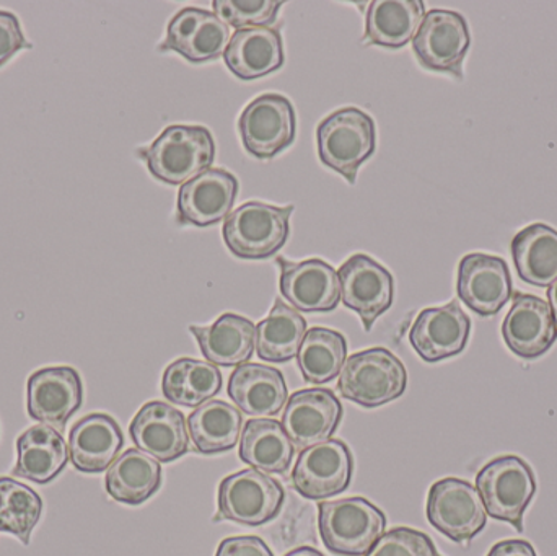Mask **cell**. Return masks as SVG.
<instances>
[{
  "label": "cell",
  "instance_id": "1",
  "mask_svg": "<svg viewBox=\"0 0 557 556\" xmlns=\"http://www.w3.org/2000/svg\"><path fill=\"white\" fill-rule=\"evenodd\" d=\"M136 153L146 162L153 178L166 185L183 186L211 170L215 143L208 127L173 124L149 147H140Z\"/></svg>",
  "mask_w": 557,
  "mask_h": 556
},
{
  "label": "cell",
  "instance_id": "2",
  "mask_svg": "<svg viewBox=\"0 0 557 556\" xmlns=\"http://www.w3.org/2000/svg\"><path fill=\"white\" fill-rule=\"evenodd\" d=\"M317 146L323 165L354 185L360 165L375 152V121L359 108H341L321 121Z\"/></svg>",
  "mask_w": 557,
  "mask_h": 556
},
{
  "label": "cell",
  "instance_id": "3",
  "mask_svg": "<svg viewBox=\"0 0 557 556\" xmlns=\"http://www.w3.org/2000/svg\"><path fill=\"white\" fill-rule=\"evenodd\" d=\"M408 387L405 365L385 348L356 353L344 362L337 391L362 408H376L401 397Z\"/></svg>",
  "mask_w": 557,
  "mask_h": 556
},
{
  "label": "cell",
  "instance_id": "4",
  "mask_svg": "<svg viewBox=\"0 0 557 556\" xmlns=\"http://www.w3.org/2000/svg\"><path fill=\"white\" fill-rule=\"evenodd\" d=\"M294 206L248 201L225 219L222 235L228 250L242 260H267L274 257L290 235Z\"/></svg>",
  "mask_w": 557,
  "mask_h": 556
},
{
  "label": "cell",
  "instance_id": "5",
  "mask_svg": "<svg viewBox=\"0 0 557 556\" xmlns=\"http://www.w3.org/2000/svg\"><path fill=\"white\" fill-rule=\"evenodd\" d=\"M386 518L366 498L318 505V529L324 547L341 556L366 555L385 534Z\"/></svg>",
  "mask_w": 557,
  "mask_h": 556
},
{
  "label": "cell",
  "instance_id": "6",
  "mask_svg": "<svg viewBox=\"0 0 557 556\" xmlns=\"http://www.w3.org/2000/svg\"><path fill=\"white\" fill-rule=\"evenodd\" d=\"M476 490L491 518L523 532V515L536 493L532 467L517 456L497 457L481 469Z\"/></svg>",
  "mask_w": 557,
  "mask_h": 556
},
{
  "label": "cell",
  "instance_id": "7",
  "mask_svg": "<svg viewBox=\"0 0 557 556\" xmlns=\"http://www.w3.org/2000/svg\"><path fill=\"white\" fill-rule=\"evenodd\" d=\"M284 499V489L276 479L257 469L240 470L225 477L219 485V512L214 521L258 528L277 518Z\"/></svg>",
  "mask_w": 557,
  "mask_h": 556
},
{
  "label": "cell",
  "instance_id": "8",
  "mask_svg": "<svg viewBox=\"0 0 557 556\" xmlns=\"http://www.w3.org/2000/svg\"><path fill=\"white\" fill-rule=\"evenodd\" d=\"M425 512L432 528L457 544H468L486 528L487 511L480 492L465 480L435 482L429 490Z\"/></svg>",
  "mask_w": 557,
  "mask_h": 556
},
{
  "label": "cell",
  "instance_id": "9",
  "mask_svg": "<svg viewBox=\"0 0 557 556\" xmlns=\"http://www.w3.org/2000/svg\"><path fill=\"white\" fill-rule=\"evenodd\" d=\"M297 131L295 108L288 98L264 94L247 104L238 120L245 149L260 160H270L294 144Z\"/></svg>",
  "mask_w": 557,
  "mask_h": 556
},
{
  "label": "cell",
  "instance_id": "10",
  "mask_svg": "<svg viewBox=\"0 0 557 556\" xmlns=\"http://www.w3.org/2000/svg\"><path fill=\"white\" fill-rule=\"evenodd\" d=\"M354 457L339 440H327L304 449L292 470V485L307 499H327L349 489Z\"/></svg>",
  "mask_w": 557,
  "mask_h": 556
},
{
  "label": "cell",
  "instance_id": "11",
  "mask_svg": "<svg viewBox=\"0 0 557 556\" xmlns=\"http://www.w3.org/2000/svg\"><path fill=\"white\" fill-rule=\"evenodd\" d=\"M341 300L362 320L366 332L395 300V280L383 264L363 254H356L341 264Z\"/></svg>",
  "mask_w": 557,
  "mask_h": 556
},
{
  "label": "cell",
  "instance_id": "12",
  "mask_svg": "<svg viewBox=\"0 0 557 556\" xmlns=\"http://www.w3.org/2000/svg\"><path fill=\"white\" fill-rule=\"evenodd\" d=\"M471 36L467 20L454 10L434 9L425 13L412 49L419 62L429 71L461 75Z\"/></svg>",
  "mask_w": 557,
  "mask_h": 556
},
{
  "label": "cell",
  "instance_id": "13",
  "mask_svg": "<svg viewBox=\"0 0 557 556\" xmlns=\"http://www.w3.org/2000/svg\"><path fill=\"white\" fill-rule=\"evenodd\" d=\"M84 404V384L71 366L42 368L29 375L26 408L32 420L62 430Z\"/></svg>",
  "mask_w": 557,
  "mask_h": 556
},
{
  "label": "cell",
  "instance_id": "14",
  "mask_svg": "<svg viewBox=\"0 0 557 556\" xmlns=\"http://www.w3.org/2000/svg\"><path fill=\"white\" fill-rule=\"evenodd\" d=\"M231 38V26L214 12L186 7L169 23L166 38L160 49L178 52L186 61L201 64L224 55Z\"/></svg>",
  "mask_w": 557,
  "mask_h": 556
},
{
  "label": "cell",
  "instance_id": "15",
  "mask_svg": "<svg viewBox=\"0 0 557 556\" xmlns=\"http://www.w3.org/2000/svg\"><path fill=\"white\" fill-rule=\"evenodd\" d=\"M343 405L327 388H305L288 398L282 428L298 449L330 440L343 420Z\"/></svg>",
  "mask_w": 557,
  "mask_h": 556
},
{
  "label": "cell",
  "instance_id": "16",
  "mask_svg": "<svg viewBox=\"0 0 557 556\" xmlns=\"http://www.w3.org/2000/svg\"><path fill=\"white\" fill-rule=\"evenodd\" d=\"M277 264L281 268L278 289L294 309L305 313H324L333 312L339 306V276L326 261L310 258L292 263L285 258H277Z\"/></svg>",
  "mask_w": 557,
  "mask_h": 556
},
{
  "label": "cell",
  "instance_id": "17",
  "mask_svg": "<svg viewBox=\"0 0 557 556\" xmlns=\"http://www.w3.org/2000/svg\"><path fill=\"white\" fill-rule=\"evenodd\" d=\"M470 333V317L451 300L447 306L422 310L412 323L409 343L422 361L438 362L463 353Z\"/></svg>",
  "mask_w": 557,
  "mask_h": 556
},
{
  "label": "cell",
  "instance_id": "18",
  "mask_svg": "<svg viewBox=\"0 0 557 556\" xmlns=\"http://www.w3.org/2000/svg\"><path fill=\"white\" fill-rule=\"evenodd\" d=\"M457 293L478 316H496L512 297L509 267L494 255H467L458 267Z\"/></svg>",
  "mask_w": 557,
  "mask_h": 556
},
{
  "label": "cell",
  "instance_id": "19",
  "mask_svg": "<svg viewBox=\"0 0 557 556\" xmlns=\"http://www.w3.org/2000/svg\"><path fill=\"white\" fill-rule=\"evenodd\" d=\"M129 434L139 450L162 464L175 462L189 450L185 415L163 401L144 405L131 421Z\"/></svg>",
  "mask_w": 557,
  "mask_h": 556
},
{
  "label": "cell",
  "instance_id": "20",
  "mask_svg": "<svg viewBox=\"0 0 557 556\" xmlns=\"http://www.w3.org/2000/svg\"><path fill=\"white\" fill-rule=\"evenodd\" d=\"M237 176L224 169H211L180 188L178 222L209 227L227 219L238 196Z\"/></svg>",
  "mask_w": 557,
  "mask_h": 556
},
{
  "label": "cell",
  "instance_id": "21",
  "mask_svg": "<svg viewBox=\"0 0 557 556\" xmlns=\"http://www.w3.org/2000/svg\"><path fill=\"white\" fill-rule=\"evenodd\" d=\"M503 336L513 355L536 359L552 349L557 325L552 306L532 294H516L512 309L503 323Z\"/></svg>",
  "mask_w": 557,
  "mask_h": 556
},
{
  "label": "cell",
  "instance_id": "22",
  "mask_svg": "<svg viewBox=\"0 0 557 556\" xmlns=\"http://www.w3.org/2000/svg\"><path fill=\"white\" fill-rule=\"evenodd\" d=\"M123 446V431L117 421L107 413L87 415L69 433L72 466L88 475H97L110 469Z\"/></svg>",
  "mask_w": 557,
  "mask_h": 556
},
{
  "label": "cell",
  "instance_id": "23",
  "mask_svg": "<svg viewBox=\"0 0 557 556\" xmlns=\"http://www.w3.org/2000/svg\"><path fill=\"white\" fill-rule=\"evenodd\" d=\"M227 394L238 410L258 420L276 417L288 398L282 372L257 362L238 366L232 372Z\"/></svg>",
  "mask_w": 557,
  "mask_h": 556
},
{
  "label": "cell",
  "instance_id": "24",
  "mask_svg": "<svg viewBox=\"0 0 557 556\" xmlns=\"http://www.w3.org/2000/svg\"><path fill=\"white\" fill-rule=\"evenodd\" d=\"M202 356L221 368L247 365L257 348V326L247 317L224 313L209 326H189Z\"/></svg>",
  "mask_w": 557,
  "mask_h": 556
},
{
  "label": "cell",
  "instance_id": "25",
  "mask_svg": "<svg viewBox=\"0 0 557 556\" xmlns=\"http://www.w3.org/2000/svg\"><path fill=\"white\" fill-rule=\"evenodd\" d=\"M64 436L48 424H36L16 440V464L12 475L36 485H48L69 462Z\"/></svg>",
  "mask_w": 557,
  "mask_h": 556
},
{
  "label": "cell",
  "instance_id": "26",
  "mask_svg": "<svg viewBox=\"0 0 557 556\" xmlns=\"http://www.w3.org/2000/svg\"><path fill=\"white\" fill-rule=\"evenodd\" d=\"M225 65L235 77L255 81L273 74L284 65V46L277 29H237L224 52Z\"/></svg>",
  "mask_w": 557,
  "mask_h": 556
},
{
  "label": "cell",
  "instance_id": "27",
  "mask_svg": "<svg viewBox=\"0 0 557 556\" xmlns=\"http://www.w3.org/2000/svg\"><path fill=\"white\" fill-rule=\"evenodd\" d=\"M162 482L159 460L143 450L127 449L108 469L104 486L114 502L139 506L159 492Z\"/></svg>",
  "mask_w": 557,
  "mask_h": 556
},
{
  "label": "cell",
  "instance_id": "28",
  "mask_svg": "<svg viewBox=\"0 0 557 556\" xmlns=\"http://www.w3.org/2000/svg\"><path fill=\"white\" fill-rule=\"evenodd\" d=\"M424 16L425 5L421 0H375L367 10L363 41L389 49L403 48L414 38Z\"/></svg>",
  "mask_w": 557,
  "mask_h": 556
},
{
  "label": "cell",
  "instance_id": "29",
  "mask_svg": "<svg viewBox=\"0 0 557 556\" xmlns=\"http://www.w3.org/2000/svg\"><path fill=\"white\" fill-rule=\"evenodd\" d=\"M295 447L278 421L250 420L242 433L238 457L251 469L264 473H287Z\"/></svg>",
  "mask_w": 557,
  "mask_h": 556
},
{
  "label": "cell",
  "instance_id": "30",
  "mask_svg": "<svg viewBox=\"0 0 557 556\" xmlns=\"http://www.w3.org/2000/svg\"><path fill=\"white\" fill-rule=\"evenodd\" d=\"M513 263L520 280L536 287H548L557 280V231L546 224H532L513 237Z\"/></svg>",
  "mask_w": 557,
  "mask_h": 556
},
{
  "label": "cell",
  "instance_id": "31",
  "mask_svg": "<svg viewBox=\"0 0 557 556\" xmlns=\"http://www.w3.org/2000/svg\"><path fill=\"white\" fill-rule=\"evenodd\" d=\"M221 369L211 362L180 358L163 372V397L180 407L198 408L222 391Z\"/></svg>",
  "mask_w": 557,
  "mask_h": 556
},
{
  "label": "cell",
  "instance_id": "32",
  "mask_svg": "<svg viewBox=\"0 0 557 556\" xmlns=\"http://www.w3.org/2000/svg\"><path fill=\"white\" fill-rule=\"evenodd\" d=\"M244 417L227 401L211 400L196 408L188 418L189 437L205 456L227 453L240 440Z\"/></svg>",
  "mask_w": 557,
  "mask_h": 556
},
{
  "label": "cell",
  "instance_id": "33",
  "mask_svg": "<svg viewBox=\"0 0 557 556\" xmlns=\"http://www.w3.org/2000/svg\"><path fill=\"white\" fill-rule=\"evenodd\" d=\"M307 335L304 317L287 304L276 299L270 316L257 326L258 358L268 362H288L298 355Z\"/></svg>",
  "mask_w": 557,
  "mask_h": 556
},
{
  "label": "cell",
  "instance_id": "34",
  "mask_svg": "<svg viewBox=\"0 0 557 556\" xmlns=\"http://www.w3.org/2000/svg\"><path fill=\"white\" fill-rule=\"evenodd\" d=\"M347 342L336 330L314 326L308 330L298 349L297 365L305 382L314 385L334 381L343 371Z\"/></svg>",
  "mask_w": 557,
  "mask_h": 556
},
{
  "label": "cell",
  "instance_id": "35",
  "mask_svg": "<svg viewBox=\"0 0 557 556\" xmlns=\"http://www.w3.org/2000/svg\"><path fill=\"white\" fill-rule=\"evenodd\" d=\"M41 512L42 499L35 490L10 477H0V532L29 545Z\"/></svg>",
  "mask_w": 557,
  "mask_h": 556
},
{
  "label": "cell",
  "instance_id": "36",
  "mask_svg": "<svg viewBox=\"0 0 557 556\" xmlns=\"http://www.w3.org/2000/svg\"><path fill=\"white\" fill-rule=\"evenodd\" d=\"M215 15L237 29L273 25L282 2L277 0H214Z\"/></svg>",
  "mask_w": 557,
  "mask_h": 556
},
{
  "label": "cell",
  "instance_id": "37",
  "mask_svg": "<svg viewBox=\"0 0 557 556\" xmlns=\"http://www.w3.org/2000/svg\"><path fill=\"white\" fill-rule=\"evenodd\" d=\"M366 556H442L424 532L395 528L385 532Z\"/></svg>",
  "mask_w": 557,
  "mask_h": 556
},
{
  "label": "cell",
  "instance_id": "38",
  "mask_svg": "<svg viewBox=\"0 0 557 556\" xmlns=\"http://www.w3.org/2000/svg\"><path fill=\"white\" fill-rule=\"evenodd\" d=\"M22 49H33V45L25 38L18 16L0 10V67Z\"/></svg>",
  "mask_w": 557,
  "mask_h": 556
},
{
  "label": "cell",
  "instance_id": "39",
  "mask_svg": "<svg viewBox=\"0 0 557 556\" xmlns=\"http://www.w3.org/2000/svg\"><path fill=\"white\" fill-rule=\"evenodd\" d=\"M215 556H274L267 542L253 535L224 539Z\"/></svg>",
  "mask_w": 557,
  "mask_h": 556
},
{
  "label": "cell",
  "instance_id": "40",
  "mask_svg": "<svg viewBox=\"0 0 557 556\" xmlns=\"http://www.w3.org/2000/svg\"><path fill=\"white\" fill-rule=\"evenodd\" d=\"M487 556H536L535 548L527 541H503L491 548Z\"/></svg>",
  "mask_w": 557,
  "mask_h": 556
},
{
  "label": "cell",
  "instance_id": "41",
  "mask_svg": "<svg viewBox=\"0 0 557 556\" xmlns=\"http://www.w3.org/2000/svg\"><path fill=\"white\" fill-rule=\"evenodd\" d=\"M548 299H549V306H552L553 316H555L556 325H557V280L555 281V283L552 284V286H549Z\"/></svg>",
  "mask_w": 557,
  "mask_h": 556
},
{
  "label": "cell",
  "instance_id": "42",
  "mask_svg": "<svg viewBox=\"0 0 557 556\" xmlns=\"http://www.w3.org/2000/svg\"><path fill=\"white\" fill-rule=\"evenodd\" d=\"M285 556H324L321 552H318L317 548L311 547H300L295 548V551L288 552Z\"/></svg>",
  "mask_w": 557,
  "mask_h": 556
}]
</instances>
